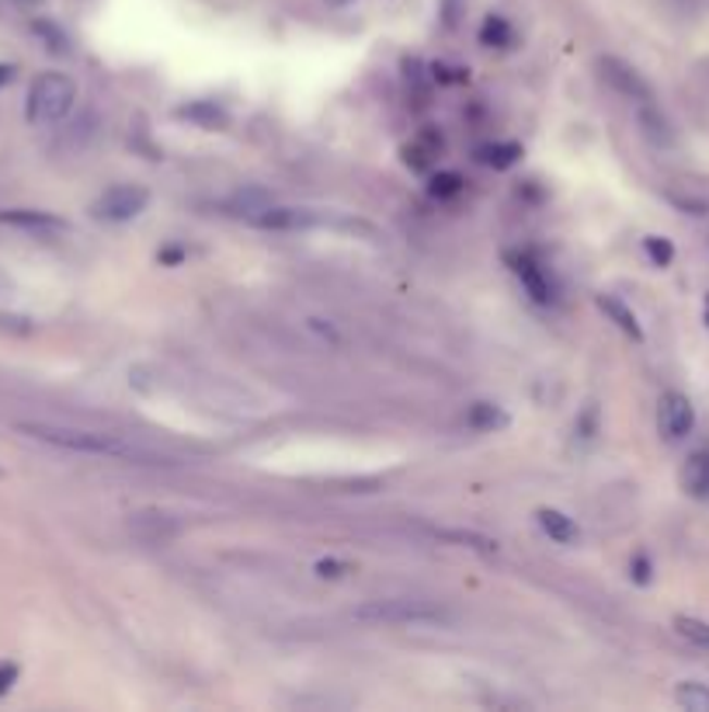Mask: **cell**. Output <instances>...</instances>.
I'll return each mask as SVG.
<instances>
[{"label":"cell","instance_id":"obj_1","mask_svg":"<svg viewBox=\"0 0 709 712\" xmlns=\"http://www.w3.org/2000/svg\"><path fill=\"white\" fill-rule=\"evenodd\" d=\"M17 432L57 445L66 452H80V455H101V459H119V462H139V466H157L161 455L144 449V445L126 441L119 435H104V432H87V427H70V424H17Z\"/></svg>","mask_w":709,"mask_h":712},{"label":"cell","instance_id":"obj_2","mask_svg":"<svg viewBox=\"0 0 709 712\" xmlns=\"http://www.w3.org/2000/svg\"><path fill=\"white\" fill-rule=\"evenodd\" d=\"M372 626H449L452 615L428 598H372L351 612Z\"/></svg>","mask_w":709,"mask_h":712},{"label":"cell","instance_id":"obj_3","mask_svg":"<svg viewBox=\"0 0 709 712\" xmlns=\"http://www.w3.org/2000/svg\"><path fill=\"white\" fill-rule=\"evenodd\" d=\"M77 104V84L60 70H46L32 80L28 101H25V118L32 126H57Z\"/></svg>","mask_w":709,"mask_h":712},{"label":"cell","instance_id":"obj_4","mask_svg":"<svg viewBox=\"0 0 709 712\" xmlns=\"http://www.w3.org/2000/svg\"><path fill=\"white\" fill-rule=\"evenodd\" d=\"M150 205V191L144 185H112L104 188L91 212L101 223H133L136 216H144Z\"/></svg>","mask_w":709,"mask_h":712},{"label":"cell","instance_id":"obj_5","mask_svg":"<svg viewBox=\"0 0 709 712\" xmlns=\"http://www.w3.org/2000/svg\"><path fill=\"white\" fill-rule=\"evenodd\" d=\"M598 74H601V80H606L619 98H626V101H633V104L654 101V87H650L640 74H636V70H633L626 60L601 57V60H598Z\"/></svg>","mask_w":709,"mask_h":712},{"label":"cell","instance_id":"obj_6","mask_svg":"<svg viewBox=\"0 0 709 712\" xmlns=\"http://www.w3.org/2000/svg\"><path fill=\"white\" fill-rule=\"evenodd\" d=\"M658 427L664 441H685L696 427V407L679 389H668L658 400Z\"/></svg>","mask_w":709,"mask_h":712},{"label":"cell","instance_id":"obj_7","mask_svg":"<svg viewBox=\"0 0 709 712\" xmlns=\"http://www.w3.org/2000/svg\"><path fill=\"white\" fill-rule=\"evenodd\" d=\"M508 264H511V272H515V278L522 282V289L528 292V299L536 302V307H549V302H553V285H549L543 264L536 258L522 251V254H508Z\"/></svg>","mask_w":709,"mask_h":712},{"label":"cell","instance_id":"obj_8","mask_svg":"<svg viewBox=\"0 0 709 712\" xmlns=\"http://www.w3.org/2000/svg\"><path fill=\"white\" fill-rule=\"evenodd\" d=\"M0 223L14 229H28V234H63V229H70L63 216L42 209H4L0 212Z\"/></svg>","mask_w":709,"mask_h":712},{"label":"cell","instance_id":"obj_9","mask_svg":"<svg viewBox=\"0 0 709 712\" xmlns=\"http://www.w3.org/2000/svg\"><path fill=\"white\" fill-rule=\"evenodd\" d=\"M247 220L261 229H303V226H313V212L286 209V205H258L247 212Z\"/></svg>","mask_w":709,"mask_h":712},{"label":"cell","instance_id":"obj_10","mask_svg":"<svg viewBox=\"0 0 709 712\" xmlns=\"http://www.w3.org/2000/svg\"><path fill=\"white\" fill-rule=\"evenodd\" d=\"M636 122H640L644 139L654 142V147H671V142H675V129H671L668 115H664L654 101L636 104Z\"/></svg>","mask_w":709,"mask_h":712},{"label":"cell","instance_id":"obj_11","mask_svg":"<svg viewBox=\"0 0 709 712\" xmlns=\"http://www.w3.org/2000/svg\"><path fill=\"white\" fill-rule=\"evenodd\" d=\"M476 39H481L484 49L508 52V49L519 46V32H515V25H511L505 14H487L484 22H481V32H476Z\"/></svg>","mask_w":709,"mask_h":712},{"label":"cell","instance_id":"obj_12","mask_svg":"<svg viewBox=\"0 0 709 712\" xmlns=\"http://www.w3.org/2000/svg\"><path fill=\"white\" fill-rule=\"evenodd\" d=\"M682 487L688 497H696V501H709V449H699L685 459Z\"/></svg>","mask_w":709,"mask_h":712},{"label":"cell","instance_id":"obj_13","mask_svg":"<svg viewBox=\"0 0 709 712\" xmlns=\"http://www.w3.org/2000/svg\"><path fill=\"white\" fill-rule=\"evenodd\" d=\"M595 302H598V310L606 313V316L612 320V324H615L619 330H623V334L630 337V341H636V345L644 341V327H640V320H636V313H633V310L626 307L623 299H619V296H609V292H606V296H598Z\"/></svg>","mask_w":709,"mask_h":712},{"label":"cell","instance_id":"obj_14","mask_svg":"<svg viewBox=\"0 0 709 712\" xmlns=\"http://www.w3.org/2000/svg\"><path fill=\"white\" fill-rule=\"evenodd\" d=\"M174 115L195 122L199 129H226L229 126V112L223 109L220 101H188Z\"/></svg>","mask_w":709,"mask_h":712},{"label":"cell","instance_id":"obj_15","mask_svg":"<svg viewBox=\"0 0 709 712\" xmlns=\"http://www.w3.org/2000/svg\"><path fill=\"white\" fill-rule=\"evenodd\" d=\"M536 522H539V528H543V536H549V539L560 542V546H571V542H577V536H581L577 522L571 519V514L557 511V508H539V511H536Z\"/></svg>","mask_w":709,"mask_h":712},{"label":"cell","instance_id":"obj_16","mask_svg":"<svg viewBox=\"0 0 709 712\" xmlns=\"http://www.w3.org/2000/svg\"><path fill=\"white\" fill-rule=\"evenodd\" d=\"M522 157H525V150H522V142H515V139H498V142H484V147H476V160H481L484 167H494V171L515 167Z\"/></svg>","mask_w":709,"mask_h":712},{"label":"cell","instance_id":"obj_17","mask_svg":"<svg viewBox=\"0 0 709 712\" xmlns=\"http://www.w3.org/2000/svg\"><path fill=\"white\" fill-rule=\"evenodd\" d=\"M441 147H446V142H441V136L438 133H421L411 147L403 150V164L407 167H414V171H424L432 164V160L441 153Z\"/></svg>","mask_w":709,"mask_h":712},{"label":"cell","instance_id":"obj_18","mask_svg":"<svg viewBox=\"0 0 709 712\" xmlns=\"http://www.w3.org/2000/svg\"><path fill=\"white\" fill-rule=\"evenodd\" d=\"M467 424L473 427V432H498V427L508 424V414L501 411L498 403L476 400V403H470V411H467Z\"/></svg>","mask_w":709,"mask_h":712},{"label":"cell","instance_id":"obj_19","mask_svg":"<svg viewBox=\"0 0 709 712\" xmlns=\"http://www.w3.org/2000/svg\"><path fill=\"white\" fill-rule=\"evenodd\" d=\"M463 191H467V177L456 174V171H438V174H432V182H428V195L438 202L459 199Z\"/></svg>","mask_w":709,"mask_h":712},{"label":"cell","instance_id":"obj_20","mask_svg":"<svg viewBox=\"0 0 709 712\" xmlns=\"http://www.w3.org/2000/svg\"><path fill=\"white\" fill-rule=\"evenodd\" d=\"M449 542H459L463 549H473V553H481V557H498V539H487L481 536V532H463V528H449V532H441Z\"/></svg>","mask_w":709,"mask_h":712},{"label":"cell","instance_id":"obj_21","mask_svg":"<svg viewBox=\"0 0 709 712\" xmlns=\"http://www.w3.org/2000/svg\"><path fill=\"white\" fill-rule=\"evenodd\" d=\"M675 702L688 712H709V685L702 682H679Z\"/></svg>","mask_w":709,"mask_h":712},{"label":"cell","instance_id":"obj_22","mask_svg":"<svg viewBox=\"0 0 709 712\" xmlns=\"http://www.w3.org/2000/svg\"><path fill=\"white\" fill-rule=\"evenodd\" d=\"M675 633L682 639H688V644L709 650V622H702L696 615H675Z\"/></svg>","mask_w":709,"mask_h":712},{"label":"cell","instance_id":"obj_23","mask_svg":"<svg viewBox=\"0 0 709 712\" xmlns=\"http://www.w3.org/2000/svg\"><path fill=\"white\" fill-rule=\"evenodd\" d=\"M644 254L650 258L654 268H668L671 261H675V243H671L668 237H644Z\"/></svg>","mask_w":709,"mask_h":712},{"label":"cell","instance_id":"obj_24","mask_svg":"<svg viewBox=\"0 0 709 712\" xmlns=\"http://www.w3.org/2000/svg\"><path fill=\"white\" fill-rule=\"evenodd\" d=\"M438 17L446 32H456L467 17V0H438Z\"/></svg>","mask_w":709,"mask_h":712},{"label":"cell","instance_id":"obj_25","mask_svg":"<svg viewBox=\"0 0 709 712\" xmlns=\"http://www.w3.org/2000/svg\"><path fill=\"white\" fill-rule=\"evenodd\" d=\"M432 77H435L438 84H467V80H470V70H467V66L435 63V66H432Z\"/></svg>","mask_w":709,"mask_h":712},{"label":"cell","instance_id":"obj_26","mask_svg":"<svg viewBox=\"0 0 709 712\" xmlns=\"http://www.w3.org/2000/svg\"><path fill=\"white\" fill-rule=\"evenodd\" d=\"M630 577H633V584H640V587H647V584L654 580V563H650L647 553H636V557H633V563H630Z\"/></svg>","mask_w":709,"mask_h":712},{"label":"cell","instance_id":"obj_27","mask_svg":"<svg viewBox=\"0 0 709 712\" xmlns=\"http://www.w3.org/2000/svg\"><path fill=\"white\" fill-rule=\"evenodd\" d=\"M351 574V566L341 563V560H321L316 563V577H324V580H341Z\"/></svg>","mask_w":709,"mask_h":712},{"label":"cell","instance_id":"obj_28","mask_svg":"<svg viewBox=\"0 0 709 712\" xmlns=\"http://www.w3.org/2000/svg\"><path fill=\"white\" fill-rule=\"evenodd\" d=\"M17 674H22V671H17V664H14V661H0V699H4L8 691L14 688Z\"/></svg>","mask_w":709,"mask_h":712},{"label":"cell","instance_id":"obj_29","mask_svg":"<svg viewBox=\"0 0 709 712\" xmlns=\"http://www.w3.org/2000/svg\"><path fill=\"white\" fill-rule=\"evenodd\" d=\"M577 432H581V438H595L598 435V411H595V407L584 411V417L577 421Z\"/></svg>","mask_w":709,"mask_h":712},{"label":"cell","instance_id":"obj_30","mask_svg":"<svg viewBox=\"0 0 709 712\" xmlns=\"http://www.w3.org/2000/svg\"><path fill=\"white\" fill-rule=\"evenodd\" d=\"M185 258H188V254L182 251V247H167V251L157 254V261H161V264H182Z\"/></svg>","mask_w":709,"mask_h":712},{"label":"cell","instance_id":"obj_31","mask_svg":"<svg viewBox=\"0 0 709 712\" xmlns=\"http://www.w3.org/2000/svg\"><path fill=\"white\" fill-rule=\"evenodd\" d=\"M310 327L321 330L324 337H331V341H338V334H334V327H324V320H310Z\"/></svg>","mask_w":709,"mask_h":712},{"label":"cell","instance_id":"obj_32","mask_svg":"<svg viewBox=\"0 0 709 712\" xmlns=\"http://www.w3.org/2000/svg\"><path fill=\"white\" fill-rule=\"evenodd\" d=\"M11 80H14V66L0 63V87H4V84H11Z\"/></svg>","mask_w":709,"mask_h":712},{"label":"cell","instance_id":"obj_33","mask_svg":"<svg viewBox=\"0 0 709 712\" xmlns=\"http://www.w3.org/2000/svg\"><path fill=\"white\" fill-rule=\"evenodd\" d=\"M331 8H345V4H351V0H327Z\"/></svg>","mask_w":709,"mask_h":712},{"label":"cell","instance_id":"obj_34","mask_svg":"<svg viewBox=\"0 0 709 712\" xmlns=\"http://www.w3.org/2000/svg\"><path fill=\"white\" fill-rule=\"evenodd\" d=\"M702 316H706V324H709V292H706V313Z\"/></svg>","mask_w":709,"mask_h":712},{"label":"cell","instance_id":"obj_35","mask_svg":"<svg viewBox=\"0 0 709 712\" xmlns=\"http://www.w3.org/2000/svg\"><path fill=\"white\" fill-rule=\"evenodd\" d=\"M0 476H4V470H0Z\"/></svg>","mask_w":709,"mask_h":712}]
</instances>
